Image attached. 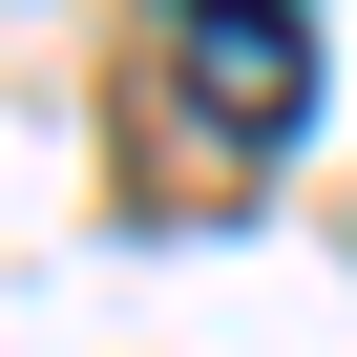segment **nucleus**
<instances>
[{
	"label": "nucleus",
	"instance_id": "nucleus-1",
	"mask_svg": "<svg viewBox=\"0 0 357 357\" xmlns=\"http://www.w3.org/2000/svg\"><path fill=\"white\" fill-rule=\"evenodd\" d=\"M147 43H168V84H190L211 147H294V105H315V0H147Z\"/></svg>",
	"mask_w": 357,
	"mask_h": 357
}]
</instances>
